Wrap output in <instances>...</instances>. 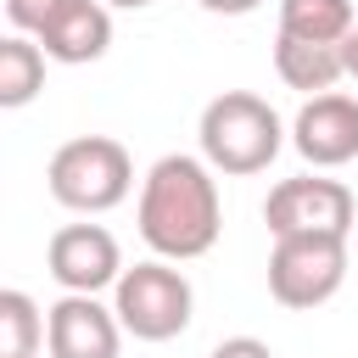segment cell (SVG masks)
Segmentation results:
<instances>
[{"label":"cell","mask_w":358,"mask_h":358,"mask_svg":"<svg viewBox=\"0 0 358 358\" xmlns=\"http://www.w3.org/2000/svg\"><path fill=\"white\" fill-rule=\"evenodd\" d=\"M34 39H39L45 56L62 62V67L101 62L106 45H112V6H106V0H73V6H67L56 22H45Z\"/></svg>","instance_id":"obj_10"},{"label":"cell","mask_w":358,"mask_h":358,"mask_svg":"<svg viewBox=\"0 0 358 358\" xmlns=\"http://www.w3.org/2000/svg\"><path fill=\"white\" fill-rule=\"evenodd\" d=\"M45 45L34 39V34H6L0 39V106L6 112H17V106H28L39 90H45Z\"/></svg>","instance_id":"obj_12"},{"label":"cell","mask_w":358,"mask_h":358,"mask_svg":"<svg viewBox=\"0 0 358 358\" xmlns=\"http://www.w3.org/2000/svg\"><path fill=\"white\" fill-rule=\"evenodd\" d=\"M67 6H73V0H6V17H11L17 34H39V28L56 22Z\"/></svg>","instance_id":"obj_15"},{"label":"cell","mask_w":358,"mask_h":358,"mask_svg":"<svg viewBox=\"0 0 358 358\" xmlns=\"http://www.w3.org/2000/svg\"><path fill=\"white\" fill-rule=\"evenodd\" d=\"M201 11H213V17H246V11H257L263 0H196Z\"/></svg>","instance_id":"obj_17"},{"label":"cell","mask_w":358,"mask_h":358,"mask_svg":"<svg viewBox=\"0 0 358 358\" xmlns=\"http://www.w3.org/2000/svg\"><path fill=\"white\" fill-rule=\"evenodd\" d=\"M123 319L117 308L95 302L90 291H62L45 308V347L50 358H117L123 352Z\"/></svg>","instance_id":"obj_8"},{"label":"cell","mask_w":358,"mask_h":358,"mask_svg":"<svg viewBox=\"0 0 358 358\" xmlns=\"http://www.w3.org/2000/svg\"><path fill=\"white\" fill-rule=\"evenodd\" d=\"M352 22H358L352 0H280V34H296L313 45H341Z\"/></svg>","instance_id":"obj_13"},{"label":"cell","mask_w":358,"mask_h":358,"mask_svg":"<svg viewBox=\"0 0 358 358\" xmlns=\"http://www.w3.org/2000/svg\"><path fill=\"white\" fill-rule=\"evenodd\" d=\"M0 330H6V358H34L39 352V341H45V313H39V302L28 296V291H0Z\"/></svg>","instance_id":"obj_14"},{"label":"cell","mask_w":358,"mask_h":358,"mask_svg":"<svg viewBox=\"0 0 358 358\" xmlns=\"http://www.w3.org/2000/svg\"><path fill=\"white\" fill-rule=\"evenodd\" d=\"M341 62H347V78L358 84V22H352V34L341 39Z\"/></svg>","instance_id":"obj_18"},{"label":"cell","mask_w":358,"mask_h":358,"mask_svg":"<svg viewBox=\"0 0 358 358\" xmlns=\"http://www.w3.org/2000/svg\"><path fill=\"white\" fill-rule=\"evenodd\" d=\"M291 145L302 151L308 168H341L358 157V95L324 90L308 95L302 112L291 117Z\"/></svg>","instance_id":"obj_9"},{"label":"cell","mask_w":358,"mask_h":358,"mask_svg":"<svg viewBox=\"0 0 358 358\" xmlns=\"http://www.w3.org/2000/svg\"><path fill=\"white\" fill-rule=\"evenodd\" d=\"M45 268L62 291H106L123 280V246L106 224H62L45 246Z\"/></svg>","instance_id":"obj_7"},{"label":"cell","mask_w":358,"mask_h":358,"mask_svg":"<svg viewBox=\"0 0 358 358\" xmlns=\"http://www.w3.org/2000/svg\"><path fill=\"white\" fill-rule=\"evenodd\" d=\"M274 73H280L285 90L324 95V90H336V78H347V62H341V45H313V39H296V34H274Z\"/></svg>","instance_id":"obj_11"},{"label":"cell","mask_w":358,"mask_h":358,"mask_svg":"<svg viewBox=\"0 0 358 358\" xmlns=\"http://www.w3.org/2000/svg\"><path fill=\"white\" fill-rule=\"evenodd\" d=\"M134 218H140V241L157 257H168V263L207 257L218 246V229H224V201H218L213 162L190 157V151L157 157L140 179Z\"/></svg>","instance_id":"obj_1"},{"label":"cell","mask_w":358,"mask_h":358,"mask_svg":"<svg viewBox=\"0 0 358 358\" xmlns=\"http://www.w3.org/2000/svg\"><path fill=\"white\" fill-rule=\"evenodd\" d=\"M347 285V235H274L268 296L291 313L324 308Z\"/></svg>","instance_id":"obj_5"},{"label":"cell","mask_w":358,"mask_h":358,"mask_svg":"<svg viewBox=\"0 0 358 358\" xmlns=\"http://www.w3.org/2000/svg\"><path fill=\"white\" fill-rule=\"evenodd\" d=\"M112 11H140V6H151V0H106Z\"/></svg>","instance_id":"obj_19"},{"label":"cell","mask_w":358,"mask_h":358,"mask_svg":"<svg viewBox=\"0 0 358 358\" xmlns=\"http://www.w3.org/2000/svg\"><path fill=\"white\" fill-rule=\"evenodd\" d=\"M112 308L134 341H173L190 330L196 291L168 257H145V263L123 268V280L112 285Z\"/></svg>","instance_id":"obj_4"},{"label":"cell","mask_w":358,"mask_h":358,"mask_svg":"<svg viewBox=\"0 0 358 358\" xmlns=\"http://www.w3.org/2000/svg\"><path fill=\"white\" fill-rule=\"evenodd\" d=\"M196 145L201 157L213 162V173H229V179H246V173H263L280 145H285V123L280 112L252 95V90H224L201 106V123H196Z\"/></svg>","instance_id":"obj_2"},{"label":"cell","mask_w":358,"mask_h":358,"mask_svg":"<svg viewBox=\"0 0 358 358\" xmlns=\"http://www.w3.org/2000/svg\"><path fill=\"white\" fill-rule=\"evenodd\" d=\"M45 185H50V196L67 213H112L134 190V162H129L123 140H112V134H78V140L56 145V157L45 168Z\"/></svg>","instance_id":"obj_3"},{"label":"cell","mask_w":358,"mask_h":358,"mask_svg":"<svg viewBox=\"0 0 358 358\" xmlns=\"http://www.w3.org/2000/svg\"><path fill=\"white\" fill-rule=\"evenodd\" d=\"M207 358H274V347L257 341V336H229V341H218Z\"/></svg>","instance_id":"obj_16"},{"label":"cell","mask_w":358,"mask_h":358,"mask_svg":"<svg viewBox=\"0 0 358 358\" xmlns=\"http://www.w3.org/2000/svg\"><path fill=\"white\" fill-rule=\"evenodd\" d=\"M263 224H268V235H352L358 201L341 179L296 173V179H280L268 190Z\"/></svg>","instance_id":"obj_6"}]
</instances>
